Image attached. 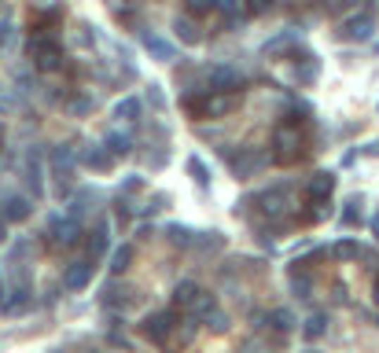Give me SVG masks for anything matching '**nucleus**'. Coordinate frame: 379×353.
Listing matches in <instances>:
<instances>
[{
	"label": "nucleus",
	"instance_id": "f257e3e1",
	"mask_svg": "<svg viewBox=\"0 0 379 353\" xmlns=\"http://www.w3.org/2000/svg\"><path fill=\"white\" fill-rule=\"evenodd\" d=\"M30 59H34L37 70H59L63 67V48H59L56 37L37 34L34 41H30Z\"/></svg>",
	"mask_w": 379,
	"mask_h": 353
},
{
	"label": "nucleus",
	"instance_id": "f03ea898",
	"mask_svg": "<svg viewBox=\"0 0 379 353\" xmlns=\"http://www.w3.org/2000/svg\"><path fill=\"white\" fill-rule=\"evenodd\" d=\"M240 85H243V77H240V70L228 67V63H213L206 70V92L232 96V92H240Z\"/></svg>",
	"mask_w": 379,
	"mask_h": 353
},
{
	"label": "nucleus",
	"instance_id": "7ed1b4c3",
	"mask_svg": "<svg viewBox=\"0 0 379 353\" xmlns=\"http://www.w3.org/2000/svg\"><path fill=\"white\" fill-rule=\"evenodd\" d=\"M48 236H52V243L56 247H74L77 243V236H81V224H77V217L74 214H56L52 221H48Z\"/></svg>",
	"mask_w": 379,
	"mask_h": 353
},
{
	"label": "nucleus",
	"instance_id": "20e7f679",
	"mask_svg": "<svg viewBox=\"0 0 379 353\" xmlns=\"http://www.w3.org/2000/svg\"><path fill=\"white\" fill-rule=\"evenodd\" d=\"M92 272H96L92 258H77V262H70L67 269H63V287H67V291H85V287L92 283Z\"/></svg>",
	"mask_w": 379,
	"mask_h": 353
},
{
	"label": "nucleus",
	"instance_id": "39448f33",
	"mask_svg": "<svg viewBox=\"0 0 379 353\" xmlns=\"http://www.w3.org/2000/svg\"><path fill=\"white\" fill-rule=\"evenodd\" d=\"M173 324H177V313L162 309V313H151V316H144L140 331H144V335H147V339H151V342H166V339H170V331H173Z\"/></svg>",
	"mask_w": 379,
	"mask_h": 353
},
{
	"label": "nucleus",
	"instance_id": "423d86ee",
	"mask_svg": "<svg viewBox=\"0 0 379 353\" xmlns=\"http://www.w3.org/2000/svg\"><path fill=\"white\" fill-rule=\"evenodd\" d=\"M339 34L346 37V41H368L372 34H375V19L368 11H361V15H350L342 26H339Z\"/></svg>",
	"mask_w": 379,
	"mask_h": 353
},
{
	"label": "nucleus",
	"instance_id": "0eeeda50",
	"mask_svg": "<svg viewBox=\"0 0 379 353\" xmlns=\"http://www.w3.org/2000/svg\"><path fill=\"white\" fill-rule=\"evenodd\" d=\"M273 148H276L280 162H294V158H299V133H294L291 125H280L273 133Z\"/></svg>",
	"mask_w": 379,
	"mask_h": 353
},
{
	"label": "nucleus",
	"instance_id": "6e6552de",
	"mask_svg": "<svg viewBox=\"0 0 379 353\" xmlns=\"http://www.w3.org/2000/svg\"><path fill=\"white\" fill-rule=\"evenodd\" d=\"M77 162L89 166V169H96V173H107L114 166V155L107 151V143H89V148H81Z\"/></svg>",
	"mask_w": 379,
	"mask_h": 353
},
{
	"label": "nucleus",
	"instance_id": "1a4fd4ad",
	"mask_svg": "<svg viewBox=\"0 0 379 353\" xmlns=\"http://www.w3.org/2000/svg\"><path fill=\"white\" fill-rule=\"evenodd\" d=\"M74 162H77V155H74L70 148H56V151H52V173H56L59 188H63V184H70V176H74Z\"/></svg>",
	"mask_w": 379,
	"mask_h": 353
},
{
	"label": "nucleus",
	"instance_id": "9d476101",
	"mask_svg": "<svg viewBox=\"0 0 379 353\" xmlns=\"http://www.w3.org/2000/svg\"><path fill=\"white\" fill-rule=\"evenodd\" d=\"M30 214H34V203H30L26 195H8L4 199V210H0V217H4L8 224H23Z\"/></svg>",
	"mask_w": 379,
	"mask_h": 353
},
{
	"label": "nucleus",
	"instance_id": "9b49d317",
	"mask_svg": "<svg viewBox=\"0 0 379 353\" xmlns=\"http://www.w3.org/2000/svg\"><path fill=\"white\" fill-rule=\"evenodd\" d=\"M332 191H335V173H328V169L313 173L309 184H306V195L309 199H332Z\"/></svg>",
	"mask_w": 379,
	"mask_h": 353
},
{
	"label": "nucleus",
	"instance_id": "f8f14e48",
	"mask_svg": "<svg viewBox=\"0 0 379 353\" xmlns=\"http://www.w3.org/2000/svg\"><path fill=\"white\" fill-rule=\"evenodd\" d=\"M261 203H266V214H273V217H280V214H284L287 210V199H291V191L284 188V184H280V188H269V191H261V195H258Z\"/></svg>",
	"mask_w": 379,
	"mask_h": 353
},
{
	"label": "nucleus",
	"instance_id": "ddd939ff",
	"mask_svg": "<svg viewBox=\"0 0 379 353\" xmlns=\"http://www.w3.org/2000/svg\"><path fill=\"white\" fill-rule=\"evenodd\" d=\"M261 166H266V155L254 151V148H247V151L236 158V176H254Z\"/></svg>",
	"mask_w": 379,
	"mask_h": 353
},
{
	"label": "nucleus",
	"instance_id": "4468645a",
	"mask_svg": "<svg viewBox=\"0 0 379 353\" xmlns=\"http://www.w3.org/2000/svg\"><path fill=\"white\" fill-rule=\"evenodd\" d=\"M140 115H144V103L137 96H122V100L114 103V118H122V122H137Z\"/></svg>",
	"mask_w": 379,
	"mask_h": 353
},
{
	"label": "nucleus",
	"instance_id": "2eb2a0df",
	"mask_svg": "<svg viewBox=\"0 0 379 353\" xmlns=\"http://www.w3.org/2000/svg\"><path fill=\"white\" fill-rule=\"evenodd\" d=\"M291 291L299 295V298H309L313 295V276L302 269V262H294V269H291Z\"/></svg>",
	"mask_w": 379,
	"mask_h": 353
},
{
	"label": "nucleus",
	"instance_id": "dca6fc26",
	"mask_svg": "<svg viewBox=\"0 0 379 353\" xmlns=\"http://www.w3.org/2000/svg\"><path fill=\"white\" fill-rule=\"evenodd\" d=\"M195 298H199V283L180 280V283L173 287V302H177L180 309H192V306H195Z\"/></svg>",
	"mask_w": 379,
	"mask_h": 353
},
{
	"label": "nucleus",
	"instance_id": "f3484780",
	"mask_svg": "<svg viewBox=\"0 0 379 353\" xmlns=\"http://www.w3.org/2000/svg\"><path fill=\"white\" fill-rule=\"evenodd\" d=\"M85 250H89V258L96 262V258H100V254L107 250V224L100 221V224H96V229L89 232V239H85Z\"/></svg>",
	"mask_w": 379,
	"mask_h": 353
},
{
	"label": "nucleus",
	"instance_id": "a211bd4d",
	"mask_svg": "<svg viewBox=\"0 0 379 353\" xmlns=\"http://www.w3.org/2000/svg\"><path fill=\"white\" fill-rule=\"evenodd\" d=\"M332 258H339V262H357V258H368V250L357 247L354 239H342V243L332 247Z\"/></svg>",
	"mask_w": 379,
	"mask_h": 353
},
{
	"label": "nucleus",
	"instance_id": "6ab92c4d",
	"mask_svg": "<svg viewBox=\"0 0 379 353\" xmlns=\"http://www.w3.org/2000/svg\"><path fill=\"white\" fill-rule=\"evenodd\" d=\"M317 74H321V63H317V56H306V59H302V67L294 63V82H299V85L317 82Z\"/></svg>",
	"mask_w": 379,
	"mask_h": 353
},
{
	"label": "nucleus",
	"instance_id": "aec40b11",
	"mask_svg": "<svg viewBox=\"0 0 379 353\" xmlns=\"http://www.w3.org/2000/svg\"><path fill=\"white\" fill-rule=\"evenodd\" d=\"M144 44H147V52H155V59H162V63L173 59V44L162 41L159 34H144Z\"/></svg>",
	"mask_w": 379,
	"mask_h": 353
},
{
	"label": "nucleus",
	"instance_id": "412c9836",
	"mask_svg": "<svg viewBox=\"0 0 379 353\" xmlns=\"http://www.w3.org/2000/svg\"><path fill=\"white\" fill-rule=\"evenodd\" d=\"M30 306V291H26V287H15V291H8V298H4V306H0V309H4V313H23Z\"/></svg>",
	"mask_w": 379,
	"mask_h": 353
},
{
	"label": "nucleus",
	"instance_id": "4be33fe9",
	"mask_svg": "<svg viewBox=\"0 0 379 353\" xmlns=\"http://www.w3.org/2000/svg\"><path fill=\"white\" fill-rule=\"evenodd\" d=\"M173 34H177L180 41H185V44H199V41H203V37H199V30H195V23H192V19H180V15L173 19Z\"/></svg>",
	"mask_w": 379,
	"mask_h": 353
},
{
	"label": "nucleus",
	"instance_id": "5701e85b",
	"mask_svg": "<svg viewBox=\"0 0 379 353\" xmlns=\"http://www.w3.org/2000/svg\"><path fill=\"white\" fill-rule=\"evenodd\" d=\"M324 331H328V316H324V313H313V316L306 320V324H302V335H306L309 342H317Z\"/></svg>",
	"mask_w": 379,
	"mask_h": 353
},
{
	"label": "nucleus",
	"instance_id": "b1692460",
	"mask_svg": "<svg viewBox=\"0 0 379 353\" xmlns=\"http://www.w3.org/2000/svg\"><path fill=\"white\" fill-rule=\"evenodd\" d=\"M107 151L111 155H129V151H133V136H129V133H107Z\"/></svg>",
	"mask_w": 379,
	"mask_h": 353
},
{
	"label": "nucleus",
	"instance_id": "393cba45",
	"mask_svg": "<svg viewBox=\"0 0 379 353\" xmlns=\"http://www.w3.org/2000/svg\"><path fill=\"white\" fill-rule=\"evenodd\" d=\"M129 262H133V247H129V243L114 247V254H111V272H125Z\"/></svg>",
	"mask_w": 379,
	"mask_h": 353
},
{
	"label": "nucleus",
	"instance_id": "a878e982",
	"mask_svg": "<svg viewBox=\"0 0 379 353\" xmlns=\"http://www.w3.org/2000/svg\"><path fill=\"white\" fill-rule=\"evenodd\" d=\"M166 236H170V243H173V247H192V243H195V239H192L195 232H192V229H185V224H170Z\"/></svg>",
	"mask_w": 379,
	"mask_h": 353
},
{
	"label": "nucleus",
	"instance_id": "bb28decb",
	"mask_svg": "<svg viewBox=\"0 0 379 353\" xmlns=\"http://www.w3.org/2000/svg\"><path fill=\"white\" fill-rule=\"evenodd\" d=\"M188 173L195 176V184H199V188H206V184H210V169H206V162H203L199 155H192V158H188Z\"/></svg>",
	"mask_w": 379,
	"mask_h": 353
},
{
	"label": "nucleus",
	"instance_id": "cd10ccee",
	"mask_svg": "<svg viewBox=\"0 0 379 353\" xmlns=\"http://www.w3.org/2000/svg\"><path fill=\"white\" fill-rule=\"evenodd\" d=\"M269 324H273L276 331H291L294 324H299V320H294L291 309H273V313H269Z\"/></svg>",
	"mask_w": 379,
	"mask_h": 353
},
{
	"label": "nucleus",
	"instance_id": "c85d7f7f",
	"mask_svg": "<svg viewBox=\"0 0 379 353\" xmlns=\"http://www.w3.org/2000/svg\"><path fill=\"white\" fill-rule=\"evenodd\" d=\"M26 184L34 188V195H41V162L34 151H30V162H26Z\"/></svg>",
	"mask_w": 379,
	"mask_h": 353
},
{
	"label": "nucleus",
	"instance_id": "c756f323",
	"mask_svg": "<svg viewBox=\"0 0 379 353\" xmlns=\"http://www.w3.org/2000/svg\"><path fill=\"white\" fill-rule=\"evenodd\" d=\"M213 11H221L228 23L240 19V0H213Z\"/></svg>",
	"mask_w": 379,
	"mask_h": 353
},
{
	"label": "nucleus",
	"instance_id": "7c9ffc66",
	"mask_svg": "<svg viewBox=\"0 0 379 353\" xmlns=\"http://www.w3.org/2000/svg\"><path fill=\"white\" fill-rule=\"evenodd\" d=\"M213 306H218V298H213L210 291H199V298H195V306H192V313H195V316H206V313H210Z\"/></svg>",
	"mask_w": 379,
	"mask_h": 353
},
{
	"label": "nucleus",
	"instance_id": "2f4dec72",
	"mask_svg": "<svg viewBox=\"0 0 379 353\" xmlns=\"http://www.w3.org/2000/svg\"><path fill=\"white\" fill-rule=\"evenodd\" d=\"M203 324H206V328H213V331H225V328H228V316H225L218 306H213V309L203 316Z\"/></svg>",
	"mask_w": 379,
	"mask_h": 353
},
{
	"label": "nucleus",
	"instance_id": "473e14b6",
	"mask_svg": "<svg viewBox=\"0 0 379 353\" xmlns=\"http://www.w3.org/2000/svg\"><path fill=\"white\" fill-rule=\"evenodd\" d=\"M357 206H361V199H350V203H346V210H342V224H346V229H354V224L361 221V210H357Z\"/></svg>",
	"mask_w": 379,
	"mask_h": 353
},
{
	"label": "nucleus",
	"instance_id": "72a5a7b5",
	"mask_svg": "<svg viewBox=\"0 0 379 353\" xmlns=\"http://www.w3.org/2000/svg\"><path fill=\"white\" fill-rule=\"evenodd\" d=\"M243 8H247V15H266L273 8V0H243Z\"/></svg>",
	"mask_w": 379,
	"mask_h": 353
},
{
	"label": "nucleus",
	"instance_id": "f704fd0d",
	"mask_svg": "<svg viewBox=\"0 0 379 353\" xmlns=\"http://www.w3.org/2000/svg\"><path fill=\"white\" fill-rule=\"evenodd\" d=\"M185 8L192 15H206V11H213V0H185Z\"/></svg>",
	"mask_w": 379,
	"mask_h": 353
},
{
	"label": "nucleus",
	"instance_id": "c9c22d12",
	"mask_svg": "<svg viewBox=\"0 0 379 353\" xmlns=\"http://www.w3.org/2000/svg\"><path fill=\"white\" fill-rule=\"evenodd\" d=\"M147 100L155 103V110H166V96H162V89H159V85H151V92H147Z\"/></svg>",
	"mask_w": 379,
	"mask_h": 353
},
{
	"label": "nucleus",
	"instance_id": "e433bc0d",
	"mask_svg": "<svg viewBox=\"0 0 379 353\" xmlns=\"http://www.w3.org/2000/svg\"><path fill=\"white\" fill-rule=\"evenodd\" d=\"M129 214H133V210H129V203L114 206V221H118V224H129Z\"/></svg>",
	"mask_w": 379,
	"mask_h": 353
},
{
	"label": "nucleus",
	"instance_id": "4c0bfd02",
	"mask_svg": "<svg viewBox=\"0 0 379 353\" xmlns=\"http://www.w3.org/2000/svg\"><path fill=\"white\" fill-rule=\"evenodd\" d=\"M70 110H74V115H85V110H92V100H74Z\"/></svg>",
	"mask_w": 379,
	"mask_h": 353
},
{
	"label": "nucleus",
	"instance_id": "58836bf2",
	"mask_svg": "<svg viewBox=\"0 0 379 353\" xmlns=\"http://www.w3.org/2000/svg\"><path fill=\"white\" fill-rule=\"evenodd\" d=\"M368 229H372V236H375V239H379V210H375V214H372V221H368Z\"/></svg>",
	"mask_w": 379,
	"mask_h": 353
},
{
	"label": "nucleus",
	"instance_id": "ea45409f",
	"mask_svg": "<svg viewBox=\"0 0 379 353\" xmlns=\"http://www.w3.org/2000/svg\"><path fill=\"white\" fill-rule=\"evenodd\" d=\"M4 298H8V283H4V272H0V306H4Z\"/></svg>",
	"mask_w": 379,
	"mask_h": 353
},
{
	"label": "nucleus",
	"instance_id": "a19ab883",
	"mask_svg": "<svg viewBox=\"0 0 379 353\" xmlns=\"http://www.w3.org/2000/svg\"><path fill=\"white\" fill-rule=\"evenodd\" d=\"M4 239H8V221L0 217V243H4Z\"/></svg>",
	"mask_w": 379,
	"mask_h": 353
},
{
	"label": "nucleus",
	"instance_id": "79ce46f5",
	"mask_svg": "<svg viewBox=\"0 0 379 353\" xmlns=\"http://www.w3.org/2000/svg\"><path fill=\"white\" fill-rule=\"evenodd\" d=\"M372 298L379 302V276H375V287H372Z\"/></svg>",
	"mask_w": 379,
	"mask_h": 353
},
{
	"label": "nucleus",
	"instance_id": "37998d69",
	"mask_svg": "<svg viewBox=\"0 0 379 353\" xmlns=\"http://www.w3.org/2000/svg\"><path fill=\"white\" fill-rule=\"evenodd\" d=\"M125 4H137V0H125Z\"/></svg>",
	"mask_w": 379,
	"mask_h": 353
},
{
	"label": "nucleus",
	"instance_id": "c03bdc74",
	"mask_svg": "<svg viewBox=\"0 0 379 353\" xmlns=\"http://www.w3.org/2000/svg\"><path fill=\"white\" fill-rule=\"evenodd\" d=\"M375 328H379V316H375Z\"/></svg>",
	"mask_w": 379,
	"mask_h": 353
}]
</instances>
